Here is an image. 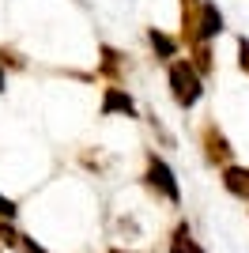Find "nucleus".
Listing matches in <instances>:
<instances>
[{"instance_id":"f257e3e1","label":"nucleus","mask_w":249,"mask_h":253,"mask_svg":"<svg viewBox=\"0 0 249 253\" xmlns=\"http://www.w3.org/2000/svg\"><path fill=\"white\" fill-rule=\"evenodd\" d=\"M170 87H174V102L177 106H197L200 95H204V84H200V72L193 68L189 61H177L170 64Z\"/></svg>"},{"instance_id":"f03ea898","label":"nucleus","mask_w":249,"mask_h":253,"mask_svg":"<svg viewBox=\"0 0 249 253\" xmlns=\"http://www.w3.org/2000/svg\"><path fill=\"white\" fill-rule=\"evenodd\" d=\"M147 185L155 193H163L170 204H181V189H177V178H174V170L166 167L159 155H151L147 159Z\"/></svg>"},{"instance_id":"7ed1b4c3","label":"nucleus","mask_w":249,"mask_h":253,"mask_svg":"<svg viewBox=\"0 0 249 253\" xmlns=\"http://www.w3.org/2000/svg\"><path fill=\"white\" fill-rule=\"evenodd\" d=\"M219 31H223V11H219L211 0H204V4H200V19H197V38L208 42V38L219 34Z\"/></svg>"},{"instance_id":"20e7f679","label":"nucleus","mask_w":249,"mask_h":253,"mask_svg":"<svg viewBox=\"0 0 249 253\" xmlns=\"http://www.w3.org/2000/svg\"><path fill=\"white\" fill-rule=\"evenodd\" d=\"M223 185H227L230 197L249 201V170L246 167H227V170H223Z\"/></svg>"},{"instance_id":"39448f33","label":"nucleus","mask_w":249,"mask_h":253,"mask_svg":"<svg viewBox=\"0 0 249 253\" xmlns=\"http://www.w3.org/2000/svg\"><path fill=\"white\" fill-rule=\"evenodd\" d=\"M170 253H204V246L193 238V227L189 223H177L174 234H170Z\"/></svg>"},{"instance_id":"423d86ee","label":"nucleus","mask_w":249,"mask_h":253,"mask_svg":"<svg viewBox=\"0 0 249 253\" xmlns=\"http://www.w3.org/2000/svg\"><path fill=\"white\" fill-rule=\"evenodd\" d=\"M102 114L106 117H110V114H128V117H132L136 106H132V98L124 95L121 87H110V91H106V102H102Z\"/></svg>"},{"instance_id":"0eeeda50","label":"nucleus","mask_w":249,"mask_h":253,"mask_svg":"<svg viewBox=\"0 0 249 253\" xmlns=\"http://www.w3.org/2000/svg\"><path fill=\"white\" fill-rule=\"evenodd\" d=\"M147 38H151V45L159 49V57H163V61H170V57L177 53V42H174V38H166L163 31H151Z\"/></svg>"},{"instance_id":"6e6552de","label":"nucleus","mask_w":249,"mask_h":253,"mask_svg":"<svg viewBox=\"0 0 249 253\" xmlns=\"http://www.w3.org/2000/svg\"><path fill=\"white\" fill-rule=\"evenodd\" d=\"M15 215H19V208H15V201L0 193V219H4V223H11V219H15Z\"/></svg>"},{"instance_id":"1a4fd4ad","label":"nucleus","mask_w":249,"mask_h":253,"mask_svg":"<svg viewBox=\"0 0 249 253\" xmlns=\"http://www.w3.org/2000/svg\"><path fill=\"white\" fill-rule=\"evenodd\" d=\"M19 238H23V234H15V231H11V223H4V219H0V246H19Z\"/></svg>"},{"instance_id":"9d476101","label":"nucleus","mask_w":249,"mask_h":253,"mask_svg":"<svg viewBox=\"0 0 249 253\" xmlns=\"http://www.w3.org/2000/svg\"><path fill=\"white\" fill-rule=\"evenodd\" d=\"M19 246H23V253H49V250H42L34 238H19Z\"/></svg>"},{"instance_id":"9b49d317","label":"nucleus","mask_w":249,"mask_h":253,"mask_svg":"<svg viewBox=\"0 0 249 253\" xmlns=\"http://www.w3.org/2000/svg\"><path fill=\"white\" fill-rule=\"evenodd\" d=\"M238 53H242V68L249 72V38H242V42H238Z\"/></svg>"},{"instance_id":"f8f14e48","label":"nucleus","mask_w":249,"mask_h":253,"mask_svg":"<svg viewBox=\"0 0 249 253\" xmlns=\"http://www.w3.org/2000/svg\"><path fill=\"white\" fill-rule=\"evenodd\" d=\"M0 91H4V68H0Z\"/></svg>"},{"instance_id":"ddd939ff","label":"nucleus","mask_w":249,"mask_h":253,"mask_svg":"<svg viewBox=\"0 0 249 253\" xmlns=\"http://www.w3.org/2000/svg\"><path fill=\"white\" fill-rule=\"evenodd\" d=\"M110 253H128V250H110Z\"/></svg>"}]
</instances>
